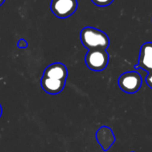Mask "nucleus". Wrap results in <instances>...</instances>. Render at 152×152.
I'll use <instances>...</instances> for the list:
<instances>
[{
    "label": "nucleus",
    "mask_w": 152,
    "mask_h": 152,
    "mask_svg": "<svg viewBox=\"0 0 152 152\" xmlns=\"http://www.w3.org/2000/svg\"><path fill=\"white\" fill-rule=\"evenodd\" d=\"M114 0H92V2L98 6H107L113 3Z\"/></svg>",
    "instance_id": "1a4fd4ad"
},
{
    "label": "nucleus",
    "mask_w": 152,
    "mask_h": 152,
    "mask_svg": "<svg viewBox=\"0 0 152 152\" xmlns=\"http://www.w3.org/2000/svg\"><path fill=\"white\" fill-rule=\"evenodd\" d=\"M150 73H152V70H151V72H150Z\"/></svg>",
    "instance_id": "4468645a"
},
{
    "label": "nucleus",
    "mask_w": 152,
    "mask_h": 152,
    "mask_svg": "<svg viewBox=\"0 0 152 152\" xmlns=\"http://www.w3.org/2000/svg\"><path fill=\"white\" fill-rule=\"evenodd\" d=\"M4 1H5V0H0V6L4 3Z\"/></svg>",
    "instance_id": "ddd939ff"
},
{
    "label": "nucleus",
    "mask_w": 152,
    "mask_h": 152,
    "mask_svg": "<svg viewBox=\"0 0 152 152\" xmlns=\"http://www.w3.org/2000/svg\"><path fill=\"white\" fill-rule=\"evenodd\" d=\"M44 77L55 78V79H61L65 80L68 77V69L66 66L61 62H55L51 65H49L44 71L43 74Z\"/></svg>",
    "instance_id": "6e6552de"
},
{
    "label": "nucleus",
    "mask_w": 152,
    "mask_h": 152,
    "mask_svg": "<svg viewBox=\"0 0 152 152\" xmlns=\"http://www.w3.org/2000/svg\"><path fill=\"white\" fill-rule=\"evenodd\" d=\"M142 69L149 73L152 70V42H147L141 47L138 65L135 69Z\"/></svg>",
    "instance_id": "39448f33"
},
{
    "label": "nucleus",
    "mask_w": 152,
    "mask_h": 152,
    "mask_svg": "<svg viewBox=\"0 0 152 152\" xmlns=\"http://www.w3.org/2000/svg\"><path fill=\"white\" fill-rule=\"evenodd\" d=\"M110 61V56L105 49L88 50L86 54V64L93 71L104 70Z\"/></svg>",
    "instance_id": "f03ea898"
},
{
    "label": "nucleus",
    "mask_w": 152,
    "mask_h": 152,
    "mask_svg": "<svg viewBox=\"0 0 152 152\" xmlns=\"http://www.w3.org/2000/svg\"><path fill=\"white\" fill-rule=\"evenodd\" d=\"M40 83H41V87L45 93L49 94H58L64 89L66 81L46 77L43 76Z\"/></svg>",
    "instance_id": "423d86ee"
},
{
    "label": "nucleus",
    "mask_w": 152,
    "mask_h": 152,
    "mask_svg": "<svg viewBox=\"0 0 152 152\" xmlns=\"http://www.w3.org/2000/svg\"><path fill=\"white\" fill-rule=\"evenodd\" d=\"M80 40L83 45L88 49H107L110 45V38L103 31L93 28L86 27L81 30Z\"/></svg>",
    "instance_id": "f257e3e1"
},
{
    "label": "nucleus",
    "mask_w": 152,
    "mask_h": 152,
    "mask_svg": "<svg viewBox=\"0 0 152 152\" xmlns=\"http://www.w3.org/2000/svg\"><path fill=\"white\" fill-rule=\"evenodd\" d=\"M146 82H147L148 86L152 89V73H149V75L146 78Z\"/></svg>",
    "instance_id": "9b49d317"
},
{
    "label": "nucleus",
    "mask_w": 152,
    "mask_h": 152,
    "mask_svg": "<svg viewBox=\"0 0 152 152\" xmlns=\"http://www.w3.org/2000/svg\"><path fill=\"white\" fill-rule=\"evenodd\" d=\"M18 47L19 48H26V47H28V42L25 39H20L18 41Z\"/></svg>",
    "instance_id": "9d476101"
},
{
    "label": "nucleus",
    "mask_w": 152,
    "mask_h": 152,
    "mask_svg": "<svg viewBox=\"0 0 152 152\" xmlns=\"http://www.w3.org/2000/svg\"><path fill=\"white\" fill-rule=\"evenodd\" d=\"M96 138L99 144L105 151L111 148L116 140L112 130L108 126H102L99 128L96 133Z\"/></svg>",
    "instance_id": "0eeeda50"
},
{
    "label": "nucleus",
    "mask_w": 152,
    "mask_h": 152,
    "mask_svg": "<svg viewBox=\"0 0 152 152\" xmlns=\"http://www.w3.org/2000/svg\"><path fill=\"white\" fill-rule=\"evenodd\" d=\"M77 9V0H52L51 10L53 13L60 18L70 17Z\"/></svg>",
    "instance_id": "20e7f679"
},
{
    "label": "nucleus",
    "mask_w": 152,
    "mask_h": 152,
    "mask_svg": "<svg viewBox=\"0 0 152 152\" xmlns=\"http://www.w3.org/2000/svg\"><path fill=\"white\" fill-rule=\"evenodd\" d=\"M142 85V78L136 71L123 73L118 78V86L126 94H134L140 90Z\"/></svg>",
    "instance_id": "7ed1b4c3"
},
{
    "label": "nucleus",
    "mask_w": 152,
    "mask_h": 152,
    "mask_svg": "<svg viewBox=\"0 0 152 152\" xmlns=\"http://www.w3.org/2000/svg\"><path fill=\"white\" fill-rule=\"evenodd\" d=\"M2 112H3V110H2V107H1V104H0V118L2 116Z\"/></svg>",
    "instance_id": "f8f14e48"
}]
</instances>
